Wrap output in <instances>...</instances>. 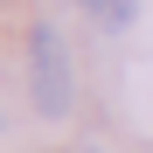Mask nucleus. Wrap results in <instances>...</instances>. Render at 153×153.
<instances>
[{
  "instance_id": "nucleus-1",
  "label": "nucleus",
  "mask_w": 153,
  "mask_h": 153,
  "mask_svg": "<svg viewBox=\"0 0 153 153\" xmlns=\"http://www.w3.org/2000/svg\"><path fill=\"white\" fill-rule=\"evenodd\" d=\"M28 76H35V111L63 118L70 111V49H63L56 21H35L28 28Z\"/></svg>"
},
{
  "instance_id": "nucleus-2",
  "label": "nucleus",
  "mask_w": 153,
  "mask_h": 153,
  "mask_svg": "<svg viewBox=\"0 0 153 153\" xmlns=\"http://www.w3.org/2000/svg\"><path fill=\"white\" fill-rule=\"evenodd\" d=\"M91 14H97V28H125L139 14V0H91Z\"/></svg>"
},
{
  "instance_id": "nucleus-3",
  "label": "nucleus",
  "mask_w": 153,
  "mask_h": 153,
  "mask_svg": "<svg viewBox=\"0 0 153 153\" xmlns=\"http://www.w3.org/2000/svg\"><path fill=\"white\" fill-rule=\"evenodd\" d=\"M84 153H97V146H84Z\"/></svg>"
}]
</instances>
